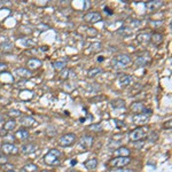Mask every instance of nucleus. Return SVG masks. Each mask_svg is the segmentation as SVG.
Instances as JSON below:
<instances>
[{
	"label": "nucleus",
	"instance_id": "1",
	"mask_svg": "<svg viewBox=\"0 0 172 172\" xmlns=\"http://www.w3.org/2000/svg\"><path fill=\"white\" fill-rule=\"evenodd\" d=\"M60 156H61V151L56 148H53L51 149L44 157V161H45L46 164L48 165H58L60 164Z\"/></svg>",
	"mask_w": 172,
	"mask_h": 172
},
{
	"label": "nucleus",
	"instance_id": "2",
	"mask_svg": "<svg viewBox=\"0 0 172 172\" xmlns=\"http://www.w3.org/2000/svg\"><path fill=\"white\" fill-rule=\"evenodd\" d=\"M111 64L115 68H127L131 64V58L127 54H120L112 59Z\"/></svg>",
	"mask_w": 172,
	"mask_h": 172
},
{
	"label": "nucleus",
	"instance_id": "3",
	"mask_svg": "<svg viewBox=\"0 0 172 172\" xmlns=\"http://www.w3.org/2000/svg\"><path fill=\"white\" fill-rule=\"evenodd\" d=\"M149 132V127L148 126H140V127H137L135 130H133L131 133H130V139L132 141H140L142 140L146 135L148 134Z\"/></svg>",
	"mask_w": 172,
	"mask_h": 172
},
{
	"label": "nucleus",
	"instance_id": "4",
	"mask_svg": "<svg viewBox=\"0 0 172 172\" xmlns=\"http://www.w3.org/2000/svg\"><path fill=\"white\" fill-rule=\"evenodd\" d=\"M76 139H77L76 134H74V133H67V134H63L60 139L58 140V143H59L60 146H62V147H68V146L74 145Z\"/></svg>",
	"mask_w": 172,
	"mask_h": 172
},
{
	"label": "nucleus",
	"instance_id": "5",
	"mask_svg": "<svg viewBox=\"0 0 172 172\" xmlns=\"http://www.w3.org/2000/svg\"><path fill=\"white\" fill-rule=\"evenodd\" d=\"M130 162H131V158H130V157H116V158H112L109 163H110V165H112V166L120 168V166H124V165L128 164Z\"/></svg>",
	"mask_w": 172,
	"mask_h": 172
},
{
	"label": "nucleus",
	"instance_id": "6",
	"mask_svg": "<svg viewBox=\"0 0 172 172\" xmlns=\"http://www.w3.org/2000/svg\"><path fill=\"white\" fill-rule=\"evenodd\" d=\"M1 150L5 153V154H13V155H15L18 153V148L16 147L15 145H13V143H2V146H1Z\"/></svg>",
	"mask_w": 172,
	"mask_h": 172
},
{
	"label": "nucleus",
	"instance_id": "7",
	"mask_svg": "<svg viewBox=\"0 0 172 172\" xmlns=\"http://www.w3.org/2000/svg\"><path fill=\"white\" fill-rule=\"evenodd\" d=\"M84 20L86 22H90V23H95V22H99L101 20V14L97 13V12H90L87 13L86 15L84 16Z\"/></svg>",
	"mask_w": 172,
	"mask_h": 172
},
{
	"label": "nucleus",
	"instance_id": "8",
	"mask_svg": "<svg viewBox=\"0 0 172 172\" xmlns=\"http://www.w3.org/2000/svg\"><path fill=\"white\" fill-rule=\"evenodd\" d=\"M149 116L150 115H147V114H135L134 116L132 117V120L134 124H145L147 120H149Z\"/></svg>",
	"mask_w": 172,
	"mask_h": 172
},
{
	"label": "nucleus",
	"instance_id": "9",
	"mask_svg": "<svg viewBox=\"0 0 172 172\" xmlns=\"http://www.w3.org/2000/svg\"><path fill=\"white\" fill-rule=\"evenodd\" d=\"M93 145V138L90 137V135H86V137H83L79 141V147L83 148V149H89L92 147Z\"/></svg>",
	"mask_w": 172,
	"mask_h": 172
},
{
	"label": "nucleus",
	"instance_id": "10",
	"mask_svg": "<svg viewBox=\"0 0 172 172\" xmlns=\"http://www.w3.org/2000/svg\"><path fill=\"white\" fill-rule=\"evenodd\" d=\"M162 5H163V2L159 1V0H153V1H146V2H145V6H146V8H147L149 12L157 10Z\"/></svg>",
	"mask_w": 172,
	"mask_h": 172
},
{
	"label": "nucleus",
	"instance_id": "11",
	"mask_svg": "<svg viewBox=\"0 0 172 172\" xmlns=\"http://www.w3.org/2000/svg\"><path fill=\"white\" fill-rule=\"evenodd\" d=\"M20 123H21L22 126L30 127L36 123V120H35L33 117H31V116H23L22 118H21V120H20Z\"/></svg>",
	"mask_w": 172,
	"mask_h": 172
},
{
	"label": "nucleus",
	"instance_id": "12",
	"mask_svg": "<svg viewBox=\"0 0 172 172\" xmlns=\"http://www.w3.org/2000/svg\"><path fill=\"white\" fill-rule=\"evenodd\" d=\"M38 146L36 143H28V145H24L22 147V153L23 154H32L35 151H37Z\"/></svg>",
	"mask_w": 172,
	"mask_h": 172
},
{
	"label": "nucleus",
	"instance_id": "13",
	"mask_svg": "<svg viewBox=\"0 0 172 172\" xmlns=\"http://www.w3.org/2000/svg\"><path fill=\"white\" fill-rule=\"evenodd\" d=\"M114 156L118 157H128L130 156V150L125 148V147H120L114 151Z\"/></svg>",
	"mask_w": 172,
	"mask_h": 172
},
{
	"label": "nucleus",
	"instance_id": "14",
	"mask_svg": "<svg viewBox=\"0 0 172 172\" xmlns=\"http://www.w3.org/2000/svg\"><path fill=\"white\" fill-rule=\"evenodd\" d=\"M16 138L17 139H21V140H25V139H28L29 138V131L27 130V128H20V130H17L16 131Z\"/></svg>",
	"mask_w": 172,
	"mask_h": 172
},
{
	"label": "nucleus",
	"instance_id": "15",
	"mask_svg": "<svg viewBox=\"0 0 172 172\" xmlns=\"http://www.w3.org/2000/svg\"><path fill=\"white\" fill-rule=\"evenodd\" d=\"M15 72H16V75H18L20 77H22V78H29L31 76L30 70L24 69V68H18V69H16Z\"/></svg>",
	"mask_w": 172,
	"mask_h": 172
},
{
	"label": "nucleus",
	"instance_id": "16",
	"mask_svg": "<svg viewBox=\"0 0 172 172\" xmlns=\"http://www.w3.org/2000/svg\"><path fill=\"white\" fill-rule=\"evenodd\" d=\"M149 61V58L148 56H139L134 62V66L137 68H140V67H143L146 66V63Z\"/></svg>",
	"mask_w": 172,
	"mask_h": 172
},
{
	"label": "nucleus",
	"instance_id": "17",
	"mask_svg": "<svg viewBox=\"0 0 172 172\" xmlns=\"http://www.w3.org/2000/svg\"><path fill=\"white\" fill-rule=\"evenodd\" d=\"M111 107L114 109H120V108H124L125 107V101L123 100V99H116V100H114L111 101Z\"/></svg>",
	"mask_w": 172,
	"mask_h": 172
},
{
	"label": "nucleus",
	"instance_id": "18",
	"mask_svg": "<svg viewBox=\"0 0 172 172\" xmlns=\"http://www.w3.org/2000/svg\"><path fill=\"white\" fill-rule=\"evenodd\" d=\"M132 83V77L128 75H124L120 78V86H128Z\"/></svg>",
	"mask_w": 172,
	"mask_h": 172
},
{
	"label": "nucleus",
	"instance_id": "19",
	"mask_svg": "<svg viewBox=\"0 0 172 172\" xmlns=\"http://www.w3.org/2000/svg\"><path fill=\"white\" fill-rule=\"evenodd\" d=\"M150 40H151V43L154 45H158V44H161L163 41V36L161 33H154V35L150 36Z\"/></svg>",
	"mask_w": 172,
	"mask_h": 172
},
{
	"label": "nucleus",
	"instance_id": "20",
	"mask_svg": "<svg viewBox=\"0 0 172 172\" xmlns=\"http://www.w3.org/2000/svg\"><path fill=\"white\" fill-rule=\"evenodd\" d=\"M143 109H145V106H143L142 102H134L133 105L131 106V110L137 112V114H140Z\"/></svg>",
	"mask_w": 172,
	"mask_h": 172
},
{
	"label": "nucleus",
	"instance_id": "21",
	"mask_svg": "<svg viewBox=\"0 0 172 172\" xmlns=\"http://www.w3.org/2000/svg\"><path fill=\"white\" fill-rule=\"evenodd\" d=\"M28 66H29L30 69H37V68H40L43 66V62L40 60H37V59H31L28 62Z\"/></svg>",
	"mask_w": 172,
	"mask_h": 172
},
{
	"label": "nucleus",
	"instance_id": "22",
	"mask_svg": "<svg viewBox=\"0 0 172 172\" xmlns=\"http://www.w3.org/2000/svg\"><path fill=\"white\" fill-rule=\"evenodd\" d=\"M16 126V122L13 120H8V122H6L5 124H4V130L6 131V132H9V131H12V130H14Z\"/></svg>",
	"mask_w": 172,
	"mask_h": 172
},
{
	"label": "nucleus",
	"instance_id": "23",
	"mask_svg": "<svg viewBox=\"0 0 172 172\" xmlns=\"http://www.w3.org/2000/svg\"><path fill=\"white\" fill-rule=\"evenodd\" d=\"M53 66H54V69L56 70H63L67 66V59H63L62 61H56L53 63Z\"/></svg>",
	"mask_w": 172,
	"mask_h": 172
},
{
	"label": "nucleus",
	"instance_id": "24",
	"mask_svg": "<svg viewBox=\"0 0 172 172\" xmlns=\"http://www.w3.org/2000/svg\"><path fill=\"white\" fill-rule=\"evenodd\" d=\"M0 49L4 52H10L13 49V44L10 41H4L0 44Z\"/></svg>",
	"mask_w": 172,
	"mask_h": 172
},
{
	"label": "nucleus",
	"instance_id": "25",
	"mask_svg": "<svg viewBox=\"0 0 172 172\" xmlns=\"http://www.w3.org/2000/svg\"><path fill=\"white\" fill-rule=\"evenodd\" d=\"M97 166V159H95V158H92V159L87 161L85 163V168L87 170H94Z\"/></svg>",
	"mask_w": 172,
	"mask_h": 172
},
{
	"label": "nucleus",
	"instance_id": "26",
	"mask_svg": "<svg viewBox=\"0 0 172 172\" xmlns=\"http://www.w3.org/2000/svg\"><path fill=\"white\" fill-rule=\"evenodd\" d=\"M117 33L118 35H122V37H130V36H132V31L131 29H128V28H125V27H123V28H120V30L117 31Z\"/></svg>",
	"mask_w": 172,
	"mask_h": 172
},
{
	"label": "nucleus",
	"instance_id": "27",
	"mask_svg": "<svg viewBox=\"0 0 172 172\" xmlns=\"http://www.w3.org/2000/svg\"><path fill=\"white\" fill-rule=\"evenodd\" d=\"M138 40L140 43H142V44H146V43H148L150 40V35H148V33H141V35L138 36Z\"/></svg>",
	"mask_w": 172,
	"mask_h": 172
},
{
	"label": "nucleus",
	"instance_id": "28",
	"mask_svg": "<svg viewBox=\"0 0 172 172\" xmlns=\"http://www.w3.org/2000/svg\"><path fill=\"white\" fill-rule=\"evenodd\" d=\"M102 72V70L100 69V68H92L89 70V72H87V75L90 76V77H94V76H97L99 74H101Z\"/></svg>",
	"mask_w": 172,
	"mask_h": 172
},
{
	"label": "nucleus",
	"instance_id": "29",
	"mask_svg": "<svg viewBox=\"0 0 172 172\" xmlns=\"http://www.w3.org/2000/svg\"><path fill=\"white\" fill-rule=\"evenodd\" d=\"M23 169H24V171L25 172H35L37 170V166L35 164H27Z\"/></svg>",
	"mask_w": 172,
	"mask_h": 172
},
{
	"label": "nucleus",
	"instance_id": "30",
	"mask_svg": "<svg viewBox=\"0 0 172 172\" xmlns=\"http://www.w3.org/2000/svg\"><path fill=\"white\" fill-rule=\"evenodd\" d=\"M69 74H70V70H68V69L64 68V69L61 71L60 78H61V79H67L68 77H69Z\"/></svg>",
	"mask_w": 172,
	"mask_h": 172
},
{
	"label": "nucleus",
	"instance_id": "31",
	"mask_svg": "<svg viewBox=\"0 0 172 172\" xmlns=\"http://www.w3.org/2000/svg\"><path fill=\"white\" fill-rule=\"evenodd\" d=\"M8 115L10 116V117H20L22 114L20 110H16V109H13V110H10V111H8Z\"/></svg>",
	"mask_w": 172,
	"mask_h": 172
},
{
	"label": "nucleus",
	"instance_id": "32",
	"mask_svg": "<svg viewBox=\"0 0 172 172\" xmlns=\"http://www.w3.org/2000/svg\"><path fill=\"white\" fill-rule=\"evenodd\" d=\"M92 49H93L94 52H100V51L102 49L101 43H94V44H92Z\"/></svg>",
	"mask_w": 172,
	"mask_h": 172
},
{
	"label": "nucleus",
	"instance_id": "33",
	"mask_svg": "<svg viewBox=\"0 0 172 172\" xmlns=\"http://www.w3.org/2000/svg\"><path fill=\"white\" fill-rule=\"evenodd\" d=\"M90 128L92 131H101V125H91Z\"/></svg>",
	"mask_w": 172,
	"mask_h": 172
},
{
	"label": "nucleus",
	"instance_id": "34",
	"mask_svg": "<svg viewBox=\"0 0 172 172\" xmlns=\"http://www.w3.org/2000/svg\"><path fill=\"white\" fill-rule=\"evenodd\" d=\"M157 138H158V134H157L156 132H153V133H151V135H150L149 137V139H150V141H155V140H156Z\"/></svg>",
	"mask_w": 172,
	"mask_h": 172
},
{
	"label": "nucleus",
	"instance_id": "35",
	"mask_svg": "<svg viewBox=\"0 0 172 172\" xmlns=\"http://www.w3.org/2000/svg\"><path fill=\"white\" fill-rule=\"evenodd\" d=\"M87 33L91 35V36H95L97 35V30H94L92 28H87Z\"/></svg>",
	"mask_w": 172,
	"mask_h": 172
},
{
	"label": "nucleus",
	"instance_id": "36",
	"mask_svg": "<svg viewBox=\"0 0 172 172\" xmlns=\"http://www.w3.org/2000/svg\"><path fill=\"white\" fill-rule=\"evenodd\" d=\"M110 172H130V171H128V170H126V169H120V168H116V169L111 170Z\"/></svg>",
	"mask_w": 172,
	"mask_h": 172
},
{
	"label": "nucleus",
	"instance_id": "37",
	"mask_svg": "<svg viewBox=\"0 0 172 172\" xmlns=\"http://www.w3.org/2000/svg\"><path fill=\"white\" fill-rule=\"evenodd\" d=\"M2 163H7V157L0 155V164H2Z\"/></svg>",
	"mask_w": 172,
	"mask_h": 172
},
{
	"label": "nucleus",
	"instance_id": "38",
	"mask_svg": "<svg viewBox=\"0 0 172 172\" xmlns=\"http://www.w3.org/2000/svg\"><path fill=\"white\" fill-rule=\"evenodd\" d=\"M142 146H143V142H134V147H137L138 149H140Z\"/></svg>",
	"mask_w": 172,
	"mask_h": 172
},
{
	"label": "nucleus",
	"instance_id": "39",
	"mask_svg": "<svg viewBox=\"0 0 172 172\" xmlns=\"http://www.w3.org/2000/svg\"><path fill=\"white\" fill-rule=\"evenodd\" d=\"M4 168H6L8 171H13V169H14V165H10V164H6V166H4Z\"/></svg>",
	"mask_w": 172,
	"mask_h": 172
},
{
	"label": "nucleus",
	"instance_id": "40",
	"mask_svg": "<svg viewBox=\"0 0 172 172\" xmlns=\"http://www.w3.org/2000/svg\"><path fill=\"white\" fill-rule=\"evenodd\" d=\"M105 10H106V13H107V14H112V12H111V10H110V9H109L108 7H106Z\"/></svg>",
	"mask_w": 172,
	"mask_h": 172
},
{
	"label": "nucleus",
	"instance_id": "41",
	"mask_svg": "<svg viewBox=\"0 0 172 172\" xmlns=\"http://www.w3.org/2000/svg\"><path fill=\"white\" fill-rule=\"evenodd\" d=\"M164 126H165V127H169V128H171V122L169 120V123H165Z\"/></svg>",
	"mask_w": 172,
	"mask_h": 172
},
{
	"label": "nucleus",
	"instance_id": "42",
	"mask_svg": "<svg viewBox=\"0 0 172 172\" xmlns=\"http://www.w3.org/2000/svg\"><path fill=\"white\" fill-rule=\"evenodd\" d=\"M150 24H151V25H161L162 22H161V21H159V22H151Z\"/></svg>",
	"mask_w": 172,
	"mask_h": 172
},
{
	"label": "nucleus",
	"instance_id": "43",
	"mask_svg": "<svg viewBox=\"0 0 172 172\" xmlns=\"http://www.w3.org/2000/svg\"><path fill=\"white\" fill-rule=\"evenodd\" d=\"M6 67V66H5V64H1V63H0V69H4V68Z\"/></svg>",
	"mask_w": 172,
	"mask_h": 172
},
{
	"label": "nucleus",
	"instance_id": "44",
	"mask_svg": "<svg viewBox=\"0 0 172 172\" xmlns=\"http://www.w3.org/2000/svg\"><path fill=\"white\" fill-rule=\"evenodd\" d=\"M2 120H4V117H2V116H0V124L2 123Z\"/></svg>",
	"mask_w": 172,
	"mask_h": 172
},
{
	"label": "nucleus",
	"instance_id": "45",
	"mask_svg": "<svg viewBox=\"0 0 172 172\" xmlns=\"http://www.w3.org/2000/svg\"><path fill=\"white\" fill-rule=\"evenodd\" d=\"M76 163H77V162H76L75 159H74V161H71V164H72V165H74V164H76Z\"/></svg>",
	"mask_w": 172,
	"mask_h": 172
},
{
	"label": "nucleus",
	"instance_id": "46",
	"mask_svg": "<svg viewBox=\"0 0 172 172\" xmlns=\"http://www.w3.org/2000/svg\"><path fill=\"white\" fill-rule=\"evenodd\" d=\"M6 172H16V171H14V170H13V171H6Z\"/></svg>",
	"mask_w": 172,
	"mask_h": 172
},
{
	"label": "nucleus",
	"instance_id": "47",
	"mask_svg": "<svg viewBox=\"0 0 172 172\" xmlns=\"http://www.w3.org/2000/svg\"><path fill=\"white\" fill-rule=\"evenodd\" d=\"M41 172H48V171H47V170H44V171H41Z\"/></svg>",
	"mask_w": 172,
	"mask_h": 172
},
{
	"label": "nucleus",
	"instance_id": "48",
	"mask_svg": "<svg viewBox=\"0 0 172 172\" xmlns=\"http://www.w3.org/2000/svg\"><path fill=\"white\" fill-rule=\"evenodd\" d=\"M0 135H1V130H0Z\"/></svg>",
	"mask_w": 172,
	"mask_h": 172
}]
</instances>
